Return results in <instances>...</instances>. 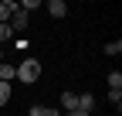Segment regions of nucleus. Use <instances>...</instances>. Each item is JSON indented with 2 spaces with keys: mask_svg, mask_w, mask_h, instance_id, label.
I'll return each instance as SVG.
<instances>
[{
  "mask_svg": "<svg viewBox=\"0 0 122 116\" xmlns=\"http://www.w3.org/2000/svg\"><path fill=\"white\" fill-rule=\"evenodd\" d=\"M37 79H41V62H37V58H24V62L17 65V82L34 85Z\"/></svg>",
  "mask_w": 122,
  "mask_h": 116,
  "instance_id": "nucleus-1",
  "label": "nucleus"
},
{
  "mask_svg": "<svg viewBox=\"0 0 122 116\" xmlns=\"http://www.w3.org/2000/svg\"><path fill=\"white\" fill-rule=\"evenodd\" d=\"M27 21H30V17H27L20 7H17V10L10 14V21H7V24H10V31H24V27H27Z\"/></svg>",
  "mask_w": 122,
  "mask_h": 116,
  "instance_id": "nucleus-2",
  "label": "nucleus"
},
{
  "mask_svg": "<svg viewBox=\"0 0 122 116\" xmlns=\"http://www.w3.org/2000/svg\"><path fill=\"white\" fill-rule=\"evenodd\" d=\"M14 79H17V65H7V62H0V82H14Z\"/></svg>",
  "mask_w": 122,
  "mask_h": 116,
  "instance_id": "nucleus-3",
  "label": "nucleus"
},
{
  "mask_svg": "<svg viewBox=\"0 0 122 116\" xmlns=\"http://www.w3.org/2000/svg\"><path fill=\"white\" fill-rule=\"evenodd\" d=\"M48 14H51V17H65V14H68L65 0H51V4H48Z\"/></svg>",
  "mask_w": 122,
  "mask_h": 116,
  "instance_id": "nucleus-4",
  "label": "nucleus"
},
{
  "mask_svg": "<svg viewBox=\"0 0 122 116\" xmlns=\"http://www.w3.org/2000/svg\"><path fill=\"white\" fill-rule=\"evenodd\" d=\"M61 106H65V113L78 109V96H75V92H61Z\"/></svg>",
  "mask_w": 122,
  "mask_h": 116,
  "instance_id": "nucleus-5",
  "label": "nucleus"
},
{
  "mask_svg": "<svg viewBox=\"0 0 122 116\" xmlns=\"http://www.w3.org/2000/svg\"><path fill=\"white\" fill-rule=\"evenodd\" d=\"M78 109H81V113H92V109H95V96H92V92L78 96Z\"/></svg>",
  "mask_w": 122,
  "mask_h": 116,
  "instance_id": "nucleus-6",
  "label": "nucleus"
},
{
  "mask_svg": "<svg viewBox=\"0 0 122 116\" xmlns=\"http://www.w3.org/2000/svg\"><path fill=\"white\" fill-rule=\"evenodd\" d=\"M109 89L112 92H122V75H119V72H109Z\"/></svg>",
  "mask_w": 122,
  "mask_h": 116,
  "instance_id": "nucleus-7",
  "label": "nucleus"
},
{
  "mask_svg": "<svg viewBox=\"0 0 122 116\" xmlns=\"http://www.w3.org/2000/svg\"><path fill=\"white\" fill-rule=\"evenodd\" d=\"M119 51H122V41H119V38H115V41H109V45H105V55H112V58H115Z\"/></svg>",
  "mask_w": 122,
  "mask_h": 116,
  "instance_id": "nucleus-8",
  "label": "nucleus"
},
{
  "mask_svg": "<svg viewBox=\"0 0 122 116\" xmlns=\"http://www.w3.org/2000/svg\"><path fill=\"white\" fill-rule=\"evenodd\" d=\"M7 99H10V85H7V82H0V106L7 103Z\"/></svg>",
  "mask_w": 122,
  "mask_h": 116,
  "instance_id": "nucleus-9",
  "label": "nucleus"
},
{
  "mask_svg": "<svg viewBox=\"0 0 122 116\" xmlns=\"http://www.w3.org/2000/svg\"><path fill=\"white\" fill-rule=\"evenodd\" d=\"M10 34H14V31H10V24H0V45H4V41H7Z\"/></svg>",
  "mask_w": 122,
  "mask_h": 116,
  "instance_id": "nucleus-10",
  "label": "nucleus"
},
{
  "mask_svg": "<svg viewBox=\"0 0 122 116\" xmlns=\"http://www.w3.org/2000/svg\"><path fill=\"white\" fill-rule=\"evenodd\" d=\"M20 10L27 14V10H37V0H24V4H20Z\"/></svg>",
  "mask_w": 122,
  "mask_h": 116,
  "instance_id": "nucleus-11",
  "label": "nucleus"
},
{
  "mask_svg": "<svg viewBox=\"0 0 122 116\" xmlns=\"http://www.w3.org/2000/svg\"><path fill=\"white\" fill-rule=\"evenodd\" d=\"M41 116H61V109H54V106H44V113Z\"/></svg>",
  "mask_w": 122,
  "mask_h": 116,
  "instance_id": "nucleus-12",
  "label": "nucleus"
},
{
  "mask_svg": "<svg viewBox=\"0 0 122 116\" xmlns=\"http://www.w3.org/2000/svg\"><path fill=\"white\" fill-rule=\"evenodd\" d=\"M41 113H44V106H37V103L30 106V116H41Z\"/></svg>",
  "mask_w": 122,
  "mask_h": 116,
  "instance_id": "nucleus-13",
  "label": "nucleus"
},
{
  "mask_svg": "<svg viewBox=\"0 0 122 116\" xmlns=\"http://www.w3.org/2000/svg\"><path fill=\"white\" fill-rule=\"evenodd\" d=\"M65 116H92V113H81V109H71V113H65Z\"/></svg>",
  "mask_w": 122,
  "mask_h": 116,
  "instance_id": "nucleus-14",
  "label": "nucleus"
},
{
  "mask_svg": "<svg viewBox=\"0 0 122 116\" xmlns=\"http://www.w3.org/2000/svg\"><path fill=\"white\" fill-rule=\"evenodd\" d=\"M0 62H4V51H0Z\"/></svg>",
  "mask_w": 122,
  "mask_h": 116,
  "instance_id": "nucleus-15",
  "label": "nucleus"
}]
</instances>
